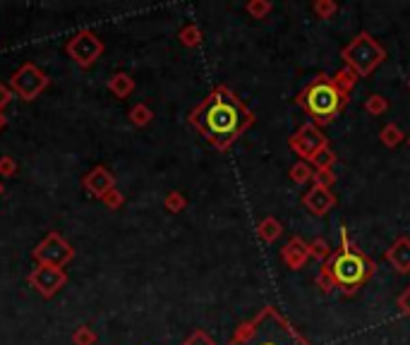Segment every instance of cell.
<instances>
[{
  "instance_id": "cell-1",
  "label": "cell",
  "mask_w": 410,
  "mask_h": 345,
  "mask_svg": "<svg viewBox=\"0 0 410 345\" xmlns=\"http://www.w3.org/2000/svg\"><path fill=\"white\" fill-rule=\"evenodd\" d=\"M250 110L228 89H216L192 115V123L207 139L218 146H228L250 125Z\"/></svg>"
},
{
  "instance_id": "cell-2",
  "label": "cell",
  "mask_w": 410,
  "mask_h": 345,
  "mask_svg": "<svg viewBox=\"0 0 410 345\" xmlns=\"http://www.w3.org/2000/svg\"><path fill=\"white\" fill-rule=\"evenodd\" d=\"M240 345H307L303 335L274 309L266 307L242 335Z\"/></svg>"
},
{
  "instance_id": "cell-3",
  "label": "cell",
  "mask_w": 410,
  "mask_h": 345,
  "mask_svg": "<svg viewBox=\"0 0 410 345\" xmlns=\"http://www.w3.org/2000/svg\"><path fill=\"white\" fill-rule=\"evenodd\" d=\"M300 103L309 110V115H314V120L324 123V120H331L333 115H338L343 105V94L336 86V81L319 77L305 89V94L300 96Z\"/></svg>"
},
{
  "instance_id": "cell-4",
  "label": "cell",
  "mask_w": 410,
  "mask_h": 345,
  "mask_svg": "<svg viewBox=\"0 0 410 345\" xmlns=\"http://www.w3.org/2000/svg\"><path fill=\"white\" fill-rule=\"evenodd\" d=\"M370 264L360 252L350 247H343L336 257L331 259V276L336 278L338 285L343 288H355L370 276Z\"/></svg>"
},
{
  "instance_id": "cell-5",
  "label": "cell",
  "mask_w": 410,
  "mask_h": 345,
  "mask_svg": "<svg viewBox=\"0 0 410 345\" xmlns=\"http://www.w3.org/2000/svg\"><path fill=\"white\" fill-rule=\"evenodd\" d=\"M343 60L357 72V75L367 77L381 60H384V48L367 34H360L350 46L343 48Z\"/></svg>"
},
{
  "instance_id": "cell-6",
  "label": "cell",
  "mask_w": 410,
  "mask_h": 345,
  "mask_svg": "<svg viewBox=\"0 0 410 345\" xmlns=\"http://www.w3.org/2000/svg\"><path fill=\"white\" fill-rule=\"evenodd\" d=\"M290 146L295 149V153H300L303 158H317L319 151L326 149V139H324L322 129L314 123H307L295 132V137L290 139Z\"/></svg>"
},
{
  "instance_id": "cell-7",
  "label": "cell",
  "mask_w": 410,
  "mask_h": 345,
  "mask_svg": "<svg viewBox=\"0 0 410 345\" xmlns=\"http://www.w3.org/2000/svg\"><path fill=\"white\" fill-rule=\"evenodd\" d=\"M46 84H49L46 75L34 65H25L15 77H12V86H15V91L27 101L34 99V96H39Z\"/></svg>"
},
{
  "instance_id": "cell-8",
  "label": "cell",
  "mask_w": 410,
  "mask_h": 345,
  "mask_svg": "<svg viewBox=\"0 0 410 345\" xmlns=\"http://www.w3.org/2000/svg\"><path fill=\"white\" fill-rule=\"evenodd\" d=\"M34 254L46 264V266L60 268L70 257H73V249L63 242V238H58V235H49V238L39 244V249H36Z\"/></svg>"
},
{
  "instance_id": "cell-9",
  "label": "cell",
  "mask_w": 410,
  "mask_h": 345,
  "mask_svg": "<svg viewBox=\"0 0 410 345\" xmlns=\"http://www.w3.org/2000/svg\"><path fill=\"white\" fill-rule=\"evenodd\" d=\"M101 51H103L101 41L89 31H82L73 43H70V53H73V58L79 62V65H89V62H94L99 55H101Z\"/></svg>"
},
{
  "instance_id": "cell-10",
  "label": "cell",
  "mask_w": 410,
  "mask_h": 345,
  "mask_svg": "<svg viewBox=\"0 0 410 345\" xmlns=\"http://www.w3.org/2000/svg\"><path fill=\"white\" fill-rule=\"evenodd\" d=\"M303 204L307 206L312 214L322 216V214H326L333 204H336V199H333V194L326 190V185H314L312 190L303 196Z\"/></svg>"
},
{
  "instance_id": "cell-11",
  "label": "cell",
  "mask_w": 410,
  "mask_h": 345,
  "mask_svg": "<svg viewBox=\"0 0 410 345\" xmlns=\"http://www.w3.org/2000/svg\"><path fill=\"white\" fill-rule=\"evenodd\" d=\"M31 281H34V285L39 288L44 295H53V292L65 283V273L55 266H41L39 271L34 273Z\"/></svg>"
},
{
  "instance_id": "cell-12",
  "label": "cell",
  "mask_w": 410,
  "mask_h": 345,
  "mask_svg": "<svg viewBox=\"0 0 410 345\" xmlns=\"http://www.w3.org/2000/svg\"><path fill=\"white\" fill-rule=\"evenodd\" d=\"M84 185H87L89 190L94 192V194L103 196V194H108V192H111L113 175L106 170V168H94V170L87 175V180H84Z\"/></svg>"
},
{
  "instance_id": "cell-13",
  "label": "cell",
  "mask_w": 410,
  "mask_h": 345,
  "mask_svg": "<svg viewBox=\"0 0 410 345\" xmlns=\"http://www.w3.org/2000/svg\"><path fill=\"white\" fill-rule=\"evenodd\" d=\"M389 261L396 266V271H400V273L410 271V240L400 238L398 242H396L394 247H391Z\"/></svg>"
},
{
  "instance_id": "cell-14",
  "label": "cell",
  "mask_w": 410,
  "mask_h": 345,
  "mask_svg": "<svg viewBox=\"0 0 410 345\" xmlns=\"http://www.w3.org/2000/svg\"><path fill=\"white\" fill-rule=\"evenodd\" d=\"M108 86H111L113 94H118L120 99L132 91V81H130V77H127V75H116L111 81H108Z\"/></svg>"
},
{
  "instance_id": "cell-15",
  "label": "cell",
  "mask_w": 410,
  "mask_h": 345,
  "mask_svg": "<svg viewBox=\"0 0 410 345\" xmlns=\"http://www.w3.org/2000/svg\"><path fill=\"white\" fill-rule=\"evenodd\" d=\"M309 166H305V163H298V166H293V170H290V175H293L295 182H305L309 177Z\"/></svg>"
},
{
  "instance_id": "cell-16",
  "label": "cell",
  "mask_w": 410,
  "mask_h": 345,
  "mask_svg": "<svg viewBox=\"0 0 410 345\" xmlns=\"http://www.w3.org/2000/svg\"><path fill=\"white\" fill-rule=\"evenodd\" d=\"M130 118L135 120V123H140V125H142V123H146V120H149V110H146L144 105H137V108L130 113Z\"/></svg>"
},
{
  "instance_id": "cell-17",
  "label": "cell",
  "mask_w": 410,
  "mask_h": 345,
  "mask_svg": "<svg viewBox=\"0 0 410 345\" xmlns=\"http://www.w3.org/2000/svg\"><path fill=\"white\" fill-rule=\"evenodd\" d=\"M331 161H333V153L329 151V149H324V151H319V153H317V158H314V163H317V166H322V168H326Z\"/></svg>"
},
{
  "instance_id": "cell-18",
  "label": "cell",
  "mask_w": 410,
  "mask_h": 345,
  "mask_svg": "<svg viewBox=\"0 0 410 345\" xmlns=\"http://www.w3.org/2000/svg\"><path fill=\"white\" fill-rule=\"evenodd\" d=\"M398 305H400V309H403L405 314H410V288L398 297Z\"/></svg>"
},
{
  "instance_id": "cell-19",
  "label": "cell",
  "mask_w": 410,
  "mask_h": 345,
  "mask_svg": "<svg viewBox=\"0 0 410 345\" xmlns=\"http://www.w3.org/2000/svg\"><path fill=\"white\" fill-rule=\"evenodd\" d=\"M0 170H5L3 175H12V170H15V163H12L10 158H3V161H0Z\"/></svg>"
},
{
  "instance_id": "cell-20",
  "label": "cell",
  "mask_w": 410,
  "mask_h": 345,
  "mask_svg": "<svg viewBox=\"0 0 410 345\" xmlns=\"http://www.w3.org/2000/svg\"><path fill=\"white\" fill-rule=\"evenodd\" d=\"M188 345H212V340H209L204 333H197L192 340H188Z\"/></svg>"
},
{
  "instance_id": "cell-21",
  "label": "cell",
  "mask_w": 410,
  "mask_h": 345,
  "mask_svg": "<svg viewBox=\"0 0 410 345\" xmlns=\"http://www.w3.org/2000/svg\"><path fill=\"white\" fill-rule=\"evenodd\" d=\"M8 101H10V91H8L5 86H0V108H3Z\"/></svg>"
},
{
  "instance_id": "cell-22",
  "label": "cell",
  "mask_w": 410,
  "mask_h": 345,
  "mask_svg": "<svg viewBox=\"0 0 410 345\" xmlns=\"http://www.w3.org/2000/svg\"><path fill=\"white\" fill-rule=\"evenodd\" d=\"M0 192H3V185H0Z\"/></svg>"
}]
</instances>
